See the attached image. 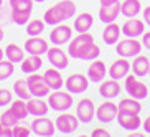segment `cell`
<instances>
[{
	"label": "cell",
	"mask_w": 150,
	"mask_h": 137,
	"mask_svg": "<svg viewBox=\"0 0 150 137\" xmlns=\"http://www.w3.org/2000/svg\"><path fill=\"white\" fill-rule=\"evenodd\" d=\"M76 10L78 9H76V4L73 0H61V2H58L56 5L50 7L45 12L43 20L46 25L54 27L58 23H63V22H66V20H69L71 17H74Z\"/></svg>",
	"instance_id": "6da1fadb"
},
{
	"label": "cell",
	"mask_w": 150,
	"mask_h": 137,
	"mask_svg": "<svg viewBox=\"0 0 150 137\" xmlns=\"http://www.w3.org/2000/svg\"><path fill=\"white\" fill-rule=\"evenodd\" d=\"M48 104H50V109L63 112V111L71 109L73 104H74V101H73V94H71L69 91L56 89V91L48 94Z\"/></svg>",
	"instance_id": "7a4b0ae2"
},
{
	"label": "cell",
	"mask_w": 150,
	"mask_h": 137,
	"mask_svg": "<svg viewBox=\"0 0 150 137\" xmlns=\"http://www.w3.org/2000/svg\"><path fill=\"white\" fill-rule=\"evenodd\" d=\"M93 43H94V36L91 35L89 31H86V33H79L78 36H74V38H71V40H69L68 55H69L71 58L79 60L81 55H83V51L88 48L89 45H93Z\"/></svg>",
	"instance_id": "3957f363"
},
{
	"label": "cell",
	"mask_w": 150,
	"mask_h": 137,
	"mask_svg": "<svg viewBox=\"0 0 150 137\" xmlns=\"http://www.w3.org/2000/svg\"><path fill=\"white\" fill-rule=\"evenodd\" d=\"M124 89L127 91V94L130 97H135L139 101L145 99L147 94H149V89H147V84L139 81L135 75H127L125 76V83H124Z\"/></svg>",
	"instance_id": "277c9868"
},
{
	"label": "cell",
	"mask_w": 150,
	"mask_h": 137,
	"mask_svg": "<svg viewBox=\"0 0 150 137\" xmlns=\"http://www.w3.org/2000/svg\"><path fill=\"white\" fill-rule=\"evenodd\" d=\"M115 51L119 56L124 58H135L137 55H140L142 51V41L137 38H125V40H119L115 43Z\"/></svg>",
	"instance_id": "5b68a950"
},
{
	"label": "cell",
	"mask_w": 150,
	"mask_h": 137,
	"mask_svg": "<svg viewBox=\"0 0 150 137\" xmlns=\"http://www.w3.org/2000/svg\"><path fill=\"white\" fill-rule=\"evenodd\" d=\"M54 126H56L58 132L64 134V136H69V134L76 132V129L79 126V119H78V116H73L69 112H64L63 111V114H59L56 117Z\"/></svg>",
	"instance_id": "8992f818"
},
{
	"label": "cell",
	"mask_w": 150,
	"mask_h": 137,
	"mask_svg": "<svg viewBox=\"0 0 150 137\" xmlns=\"http://www.w3.org/2000/svg\"><path fill=\"white\" fill-rule=\"evenodd\" d=\"M27 83L33 97H45L51 91L50 86L46 84V81H45V78L41 75H36V73H31L30 76H27Z\"/></svg>",
	"instance_id": "52a82bcc"
},
{
	"label": "cell",
	"mask_w": 150,
	"mask_h": 137,
	"mask_svg": "<svg viewBox=\"0 0 150 137\" xmlns=\"http://www.w3.org/2000/svg\"><path fill=\"white\" fill-rule=\"evenodd\" d=\"M30 127H31V132L35 134V136H40V137H50L56 132L54 122L51 119H48V117H45V116L35 117Z\"/></svg>",
	"instance_id": "ba28073f"
},
{
	"label": "cell",
	"mask_w": 150,
	"mask_h": 137,
	"mask_svg": "<svg viewBox=\"0 0 150 137\" xmlns=\"http://www.w3.org/2000/svg\"><path fill=\"white\" fill-rule=\"evenodd\" d=\"M76 116L79 122L83 124H89L93 121V117H96V106H94V101L89 99V97H83L78 106H76Z\"/></svg>",
	"instance_id": "9c48e42d"
},
{
	"label": "cell",
	"mask_w": 150,
	"mask_h": 137,
	"mask_svg": "<svg viewBox=\"0 0 150 137\" xmlns=\"http://www.w3.org/2000/svg\"><path fill=\"white\" fill-rule=\"evenodd\" d=\"M117 112H119V106L110 102L109 99L104 101L99 107H96V117L102 124H109L114 119H117Z\"/></svg>",
	"instance_id": "30bf717a"
},
{
	"label": "cell",
	"mask_w": 150,
	"mask_h": 137,
	"mask_svg": "<svg viewBox=\"0 0 150 137\" xmlns=\"http://www.w3.org/2000/svg\"><path fill=\"white\" fill-rule=\"evenodd\" d=\"M64 86H66V91H69L71 94H81L89 88V78H86L81 73H74L66 78Z\"/></svg>",
	"instance_id": "8fae6325"
},
{
	"label": "cell",
	"mask_w": 150,
	"mask_h": 137,
	"mask_svg": "<svg viewBox=\"0 0 150 137\" xmlns=\"http://www.w3.org/2000/svg\"><path fill=\"white\" fill-rule=\"evenodd\" d=\"M117 121H119V126L122 129H125L127 132H132L140 129L142 126V119L137 112H127V111H119L117 112Z\"/></svg>",
	"instance_id": "7c38bea8"
},
{
	"label": "cell",
	"mask_w": 150,
	"mask_h": 137,
	"mask_svg": "<svg viewBox=\"0 0 150 137\" xmlns=\"http://www.w3.org/2000/svg\"><path fill=\"white\" fill-rule=\"evenodd\" d=\"M71 36H73V28L64 25V23H58V25L53 27V30L50 33V41L53 45L61 46V45L68 43L71 40Z\"/></svg>",
	"instance_id": "4fadbf2b"
},
{
	"label": "cell",
	"mask_w": 150,
	"mask_h": 137,
	"mask_svg": "<svg viewBox=\"0 0 150 137\" xmlns=\"http://www.w3.org/2000/svg\"><path fill=\"white\" fill-rule=\"evenodd\" d=\"M46 56H48V61L51 63V66L58 68V70H66L68 65H69V58H68V55L64 53L58 45L48 48Z\"/></svg>",
	"instance_id": "5bb4252c"
},
{
	"label": "cell",
	"mask_w": 150,
	"mask_h": 137,
	"mask_svg": "<svg viewBox=\"0 0 150 137\" xmlns=\"http://www.w3.org/2000/svg\"><path fill=\"white\" fill-rule=\"evenodd\" d=\"M122 35L124 36H129V38H137V36H142L144 31H145V23L139 20V18H127V22L124 23L122 27Z\"/></svg>",
	"instance_id": "9a60e30c"
},
{
	"label": "cell",
	"mask_w": 150,
	"mask_h": 137,
	"mask_svg": "<svg viewBox=\"0 0 150 137\" xmlns=\"http://www.w3.org/2000/svg\"><path fill=\"white\" fill-rule=\"evenodd\" d=\"M130 61H129V58H124L120 56L119 60H115L112 65H110L109 68V76L112 78V80H122V78H125V76L129 75V71H130Z\"/></svg>",
	"instance_id": "2e32d148"
},
{
	"label": "cell",
	"mask_w": 150,
	"mask_h": 137,
	"mask_svg": "<svg viewBox=\"0 0 150 137\" xmlns=\"http://www.w3.org/2000/svg\"><path fill=\"white\" fill-rule=\"evenodd\" d=\"M50 45L48 41L41 38V36H30L27 41H25V50H27L28 55H46Z\"/></svg>",
	"instance_id": "e0dca14e"
},
{
	"label": "cell",
	"mask_w": 150,
	"mask_h": 137,
	"mask_svg": "<svg viewBox=\"0 0 150 137\" xmlns=\"http://www.w3.org/2000/svg\"><path fill=\"white\" fill-rule=\"evenodd\" d=\"M122 91L120 84L117 80H102L101 81V86H99V94H101L104 99H114V97L119 96V93Z\"/></svg>",
	"instance_id": "ac0fdd59"
},
{
	"label": "cell",
	"mask_w": 150,
	"mask_h": 137,
	"mask_svg": "<svg viewBox=\"0 0 150 137\" xmlns=\"http://www.w3.org/2000/svg\"><path fill=\"white\" fill-rule=\"evenodd\" d=\"M61 70H58V68H50V70L45 71V81H46V84L50 86V89H53V91H56V89H61L63 86H64V80H63L61 73H59Z\"/></svg>",
	"instance_id": "d6986e66"
},
{
	"label": "cell",
	"mask_w": 150,
	"mask_h": 137,
	"mask_svg": "<svg viewBox=\"0 0 150 137\" xmlns=\"http://www.w3.org/2000/svg\"><path fill=\"white\" fill-rule=\"evenodd\" d=\"M88 78L93 83H101L106 78V65L101 60H93V63L88 68Z\"/></svg>",
	"instance_id": "ffe728a7"
},
{
	"label": "cell",
	"mask_w": 150,
	"mask_h": 137,
	"mask_svg": "<svg viewBox=\"0 0 150 137\" xmlns=\"http://www.w3.org/2000/svg\"><path fill=\"white\" fill-rule=\"evenodd\" d=\"M120 13V2L114 5H101L99 9V20L102 23H110L115 22V18L119 17Z\"/></svg>",
	"instance_id": "44dd1931"
},
{
	"label": "cell",
	"mask_w": 150,
	"mask_h": 137,
	"mask_svg": "<svg viewBox=\"0 0 150 137\" xmlns=\"http://www.w3.org/2000/svg\"><path fill=\"white\" fill-rule=\"evenodd\" d=\"M27 106H28V112L31 116H46L50 111V104L48 101H43L41 97H30L27 101Z\"/></svg>",
	"instance_id": "7402d4cb"
},
{
	"label": "cell",
	"mask_w": 150,
	"mask_h": 137,
	"mask_svg": "<svg viewBox=\"0 0 150 137\" xmlns=\"http://www.w3.org/2000/svg\"><path fill=\"white\" fill-rule=\"evenodd\" d=\"M120 35H122L120 27L115 22H110V23H107L106 28H104V31H102V40H104L106 45H115L117 41H119Z\"/></svg>",
	"instance_id": "603a6c76"
},
{
	"label": "cell",
	"mask_w": 150,
	"mask_h": 137,
	"mask_svg": "<svg viewBox=\"0 0 150 137\" xmlns=\"http://www.w3.org/2000/svg\"><path fill=\"white\" fill-rule=\"evenodd\" d=\"M132 73L137 78H144L145 75H149V68H150V60L145 55H137L132 61Z\"/></svg>",
	"instance_id": "cb8c5ba5"
},
{
	"label": "cell",
	"mask_w": 150,
	"mask_h": 137,
	"mask_svg": "<svg viewBox=\"0 0 150 137\" xmlns=\"http://www.w3.org/2000/svg\"><path fill=\"white\" fill-rule=\"evenodd\" d=\"M43 61H41L40 55H30V56L23 58V61L20 63V68L25 75H31V73H36V71L41 68Z\"/></svg>",
	"instance_id": "d4e9b609"
},
{
	"label": "cell",
	"mask_w": 150,
	"mask_h": 137,
	"mask_svg": "<svg viewBox=\"0 0 150 137\" xmlns=\"http://www.w3.org/2000/svg\"><path fill=\"white\" fill-rule=\"evenodd\" d=\"M142 12L140 0H124L120 2V13L125 18H134Z\"/></svg>",
	"instance_id": "484cf974"
},
{
	"label": "cell",
	"mask_w": 150,
	"mask_h": 137,
	"mask_svg": "<svg viewBox=\"0 0 150 137\" xmlns=\"http://www.w3.org/2000/svg\"><path fill=\"white\" fill-rule=\"evenodd\" d=\"M93 23H94L93 15L88 13V12H83V13H79L74 18V27L73 28H74L78 33H86V31H89L93 28Z\"/></svg>",
	"instance_id": "4316f807"
},
{
	"label": "cell",
	"mask_w": 150,
	"mask_h": 137,
	"mask_svg": "<svg viewBox=\"0 0 150 137\" xmlns=\"http://www.w3.org/2000/svg\"><path fill=\"white\" fill-rule=\"evenodd\" d=\"M5 56H7V60H10L12 63H22L23 58H25V50H22L15 43H10L8 46L5 48Z\"/></svg>",
	"instance_id": "83f0119b"
},
{
	"label": "cell",
	"mask_w": 150,
	"mask_h": 137,
	"mask_svg": "<svg viewBox=\"0 0 150 137\" xmlns=\"http://www.w3.org/2000/svg\"><path fill=\"white\" fill-rule=\"evenodd\" d=\"M119 111H127V112H137V114H140L142 111V104L139 99H135V97H124V99H120L119 102Z\"/></svg>",
	"instance_id": "f1b7e54d"
},
{
	"label": "cell",
	"mask_w": 150,
	"mask_h": 137,
	"mask_svg": "<svg viewBox=\"0 0 150 137\" xmlns=\"http://www.w3.org/2000/svg\"><path fill=\"white\" fill-rule=\"evenodd\" d=\"M10 111L13 112V116L17 117L18 121L27 119V116L30 114V112H28L27 101H25V99H20V97H18L17 101H13V102H12V106H10Z\"/></svg>",
	"instance_id": "f546056e"
},
{
	"label": "cell",
	"mask_w": 150,
	"mask_h": 137,
	"mask_svg": "<svg viewBox=\"0 0 150 137\" xmlns=\"http://www.w3.org/2000/svg\"><path fill=\"white\" fill-rule=\"evenodd\" d=\"M13 93L17 94L20 99H25V101H28L30 97H33V96H31V93H30V88H28L27 80H17V81H15Z\"/></svg>",
	"instance_id": "4dcf8cb0"
},
{
	"label": "cell",
	"mask_w": 150,
	"mask_h": 137,
	"mask_svg": "<svg viewBox=\"0 0 150 137\" xmlns=\"http://www.w3.org/2000/svg\"><path fill=\"white\" fill-rule=\"evenodd\" d=\"M45 20H40V18H35V20H30L27 23V35L28 36H40L45 30Z\"/></svg>",
	"instance_id": "1f68e13d"
},
{
	"label": "cell",
	"mask_w": 150,
	"mask_h": 137,
	"mask_svg": "<svg viewBox=\"0 0 150 137\" xmlns=\"http://www.w3.org/2000/svg\"><path fill=\"white\" fill-rule=\"evenodd\" d=\"M12 10H17V12H27L31 13L33 10V0H8Z\"/></svg>",
	"instance_id": "d6a6232c"
},
{
	"label": "cell",
	"mask_w": 150,
	"mask_h": 137,
	"mask_svg": "<svg viewBox=\"0 0 150 137\" xmlns=\"http://www.w3.org/2000/svg\"><path fill=\"white\" fill-rule=\"evenodd\" d=\"M15 71V63H12L10 60H0V81H5L7 78L13 75Z\"/></svg>",
	"instance_id": "836d02e7"
},
{
	"label": "cell",
	"mask_w": 150,
	"mask_h": 137,
	"mask_svg": "<svg viewBox=\"0 0 150 137\" xmlns=\"http://www.w3.org/2000/svg\"><path fill=\"white\" fill-rule=\"evenodd\" d=\"M99 55H101V48H99L96 43H93V45H89L88 48L83 51V55H81L79 60H84V61H93V60H97V58H99Z\"/></svg>",
	"instance_id": "e575fe53"
},
{
	"label": "cell",
	"mask_w": 150,
	"mask_h": 137,
	"mask_svg": "<svg viewBox=\"0 0 150 137\" xmlns=\"http://www.w3.org/2000/svg\"><path fill=\"white\" fill-rule=\"evenodd\" d=\"M30 15L31 13H27V12H17V10H12L10 18H12V22L17 23V25H27V23L30 22Z\"/></svg>",
	"instance_id": "d590c367"
},
{
	"label": "cell",
	"mask_w": 150,
	"mask_h": 137,
	"mask_svg": "<svg viewBox=\"0 0 150 137\" xmlns=\"http://www.w3.org/2000/svg\"><path fill=\"white\" fill-rule=\"evenodd\" d=\"M0 122L5 124V126H8V127H13V126L18 124V119L13 116V112L8 109V111H5V112L0 114Z\"/></svg>",
	"instance_id": "8d00e7d4"
},
{
	"label": "cell",
	"mask_w": 150,
	"mask_h": 137,
	"mask_svg": "<svg viewBox=\"0 0 150 137\" xmlns=\"http://www.w3.org/2000/svg\"><path fill=\"white\" fill-rule=\"evenodd\" d=\"M31 134V127H27V126H13L12 127V136L13 137H28Z\"/></svg>",
	"instance_id": "74e56055"
},
{
	"label": "cell",
	"mask_w": 150,
	"mask_h": 137,
	"mask_svg": "<svg viewBox=\"0 0 150 137\" xmlns=\"http://www.w3.org/2000/svg\"><path fill=\"white\" fill-rule=\"evenodd\" d=\"M10 102H12V91L2 88L0 89V107H5Z\"/></svg>",
	"instance_id": "f35d334b"
},
{
	"label": "cell",
	"mask_w": 150,
	"mask_h": 137,
	"mask_svg": "<svg viewBox=\"0 0 150 137\" xmlns=\"http://www.w3.org/2000/svg\"><path fill=\"white\" fill-rule=\"evenodd\" d=\"M0 137H12V127L0 122Z\"/></svg>",
	"instance_id": "ab89813d"
},
{
	"label": "cell",
	"mask_w": 150,
	"mask_h": 137,
	"mask_svg": "<svg viewBox=\"0 0 150 137\" xmlns=\"http://www.w3.org/2000/svg\"><path fill=\"white\" fill-rule=\"evenodd\" d=\"M91 136L93 137H109V131H106V129H94L93 132H91Z\"/></svg>",
	"instance_id": "60d3db41"
},
{
	"label": "cell",
	"mask_w": 150,
	"mask_h": 137,
	"mask_svg": "<svg viewBox=\"0 0 150 137\" xmlns=\"http://www.w3.org/2000/svg\"><path fill=\"white\" fill-rule=\"evenodd\" d=\"M142 46H145V50H150V31H144V35H142Z\"/></svg>",
	"instance_id": "b9f144b4"
},
{
	"label": "cell",
	"mask_w": 150,
	"mask_h": 137,
	"mask_svg": "<svg viewBox=\"0 0 150 137\" xmlns=\"http://www.w3.org/2000/svg\"><path fill=\"white\" fill-rule=\"evenodd\" d=\"M142 13H144V22L150 27V5H147L145 9L142 10Z\"/></svg>",
	"instance_id": "7bdbcfd3"
},
{
	"label": "cell",
	"mask_w": 150,
	"mask_h": 137,
	"mask_svg": "<svg viewBox=\"0 0 150 137\" xmlns=\"http://www.w3.org/2000/svg\"><path fill=\"white\" fill-rule=\"evenodd\" d=\"M142 127H144V132L150 134V116L145 117V121H142Z\"/></svg>",
	"instance_id": "ee69618b"
},
{
	"label": "cell",
	"mask_w": 150,
	"mask_h": 137,
	"mask_svg": "<svg viewBox=\"0 0 150 137\" xmlns=\"http://www.w3.org/2000/svg\"><path fill=\"white\" fill-rule=\"evenodd\" d=\"M117 2H120V0H101V5H114Z\"/></svg>",
	"instance_id": "f6af8a7d"
},
{
	"label": "cell",
	"mask_w": 150,
	"mask_h": 137,
	"mask_svg": "<svg viewBox=\"0 0 150 137\" xmlns=\"http://www.w3.org/2000/svg\"><path fill=\"white\" fill-rule=\"evenodd\" d=\"M2 40H4V28L0 27V41H2Z\"/></svg>",
	"instance_id": "bcb514c9"
},
{
	"label": "cell",
	"mask_w": 150,
	"mask_h": 137,
	"mask_svg": "<svg viewBox=\"0 0 150 137\" xmlns=\"http://www.w3.org/2000/svg\"><path fill=\"white\" fill-rule=\"evenodd\" d=\"M4 55H5V50L0 48V60H4Z\"/></svg>",
	"instance_id": "7dc6e473"
},
{
	"label": "cell",
	"mask_w": 150,
	"mask_h": 137,
	"mask_svg": "<svg viewBox=\"0 0 150 137\" xmlns=\"http://www.w3.org/2000/svg\"><path fill=\"white\" fill-rule=\"evenodd\" d=\"M33 2H38V4H43L45 0H33Z\"/></svg>",
	"instance_id": "c3c4849f"
},
{
	"label": "cell",
	"mask_w": 150,
	"mask_h": 137,
	"mask_svg": "<svg viewBox=\"0 0 150 137\" xmlns=\"http://www.w3.org/2000/svg\"><path fill=\"white\" fill-rule=\"evenodd\" d=\"M2 2H4V0H0V7H2Z\"/></svg>",
	"instance_id": "681fc988"
},
{
	"label": "cell",
	"mask_w": 150,
	"mask_h": 137,
	"mask_svg": "<svg viewBox=\"0 0 150 137\" xmlns=\"http://www.w3.org/2000/svg\"><path fill=\"white\" fill-rule=\"evenodd\" d=\"M149 76H150V68H149Z\"/></svg>",
	"instance_id": "f907efd6"
}]
</instances>
